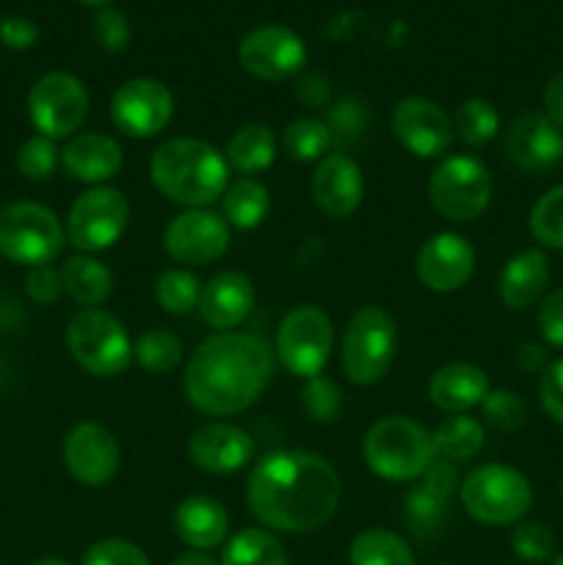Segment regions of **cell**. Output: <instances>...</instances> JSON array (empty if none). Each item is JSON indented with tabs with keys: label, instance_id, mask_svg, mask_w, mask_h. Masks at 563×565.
<instances>
[{
	"label": "cell",
	"instance_id": "cell-1",
	"mask_svg": "<svg viewBox=\"0 0 563 565\" xmlns=\"http://www.w3.org/2000/svg\"><path fill=\"white\" fill-rule=\"evenodd\" d=\"M340 475L318 452L276 450L254 463L246 502L265 530L312 533L340 505Z\"/></svg>",
	"mask_w": 563,
	"mask_h": 565
},
{
	"label": "cell",
	"instance_id": "cell-2",
	"mask_svg": "<svg viewBox=\"0 0 563 565\" xmlns=\"http://www.w3.org/2000/svg\"><path fill=\"white\" fill-rule=\"evenodd\" d=\"M274 379V348L248 331H219L188 359V403L208 417H235L263 397Z\"/></svg>",
	"mask_w": 563,
	"mask_h": 565
},
{
	"label": "cell",
	"instance_id": "cell-3",
	"mask_svg": "<svg viewBox=\"0 0 563 565\" xmlns=\"http://www.w3.org/2000/svg\"><path fill=\"white\" fill-rule=\"evenodd\" d=\"M149 180L169 202L188 210L210 207L230 185V163L202 138H171L152 152Z\"/></svg>",
	"mask_w": 563,
	"mask_h": 565
},
{
	"label": "cell",
	"instance_id": "cell-4",
	"mask_svg": "<svg viewBox=\"0 0 563 565\" xmlns=\"http://www.w3.org/2000/svg\"><path fill=\"white\" fill-rule=\"evenodd\" d=\"M362 458L373 475L390 483H412L434 463V436L408 417H381L364 434Z\"/></svg>",
	"mask_w": 563,
	"mask_h": 565
},
{
	"label": "cell",
	"instance_id": "cell-5",
	"mask_svg": "<svg viewBox=\"0 0 563 565\" xmlns=\"http://www.w3.org/2000/svg\"><path fill=\"white\" fill-rule=\"evenodd\" d=\"M66 348L81 370L97 379L127 373L132 362V342L127 329L108 309H77L66 323Z\"/></svg>",
	"mask_w": 563,
	"mask_h": 565
},
{
	"label": "cell",
	"instance_id": "cell-6",
	"mask_svg": "<svg viewBox=\"0 0 563 565\" xmlns=\"http://www.w3.org/2000/svg\"><path fill=\"white\" fill-rule=\"evenodd\" d=\"M461 505L486 527L519 524L533 505V486L519 469L506 463H484L461 483Z\"/></svg>",
	"mask_w": 563,
	"mask_h": 565
},
{
	"label": "cell",
	"instance_id": "cell-7",
	"mask_svg": "<svg viewBox=\"0 0 563 565\" xmlns=\"http://www.w3.org/2000/svg\"><path fill=\"white\" fill-rule=\"evenodd\" d=\"M397 329L381 307H362L346 326L340 345L342 373L357 386H373L395 362Z\"/></svg>",
	"mask_w": 563,
	"mask_h": 565
},
{
	"label": "cell",
	"instance_id": "cell-8",
	"mask_svg": "<svg viewBox=\"0 0 563 565\" xmlns=\"http://www.w3.org/2000/svg\"><path fill=\"white\" fill-rule=\"evenodd\" d=\"M66 230L59 215L36 202H14L0 210V254L17 265H50L61 254Z\"/></svg>",
	"mask_w": 563,
	"mask_h": 565
},
{
	"label": "cell",
	"instance_id": "cell-9",
	"mask_svg": "<svg viewBox=\"0 0 563 565\" xmlns=\"http://www.w3.org/2000/svg\"><path fill=\"white\" fill-rule=\"evenodd\" d=\"M431 207L453 224L480 218L491 202L489 169L472 154H453L434 169L428 180Z\"/></svg>",
	"mask_w": 563,
	"mask_h": 565
},
{
	"label": "cell",
	"instance_id": "cell-10",
	"mask_svg": "<svg viewBox=\"0 0 563 565\" xmlns=\"http://www.w3.org/2000/svg\"><path fill=\"white\" fill-rule=\"evenodd\" d=\"M331 342L334 329L329 315L312 303H298L276 329L274 353L287 373L307 381L323 373L331 356Z\"/></svg>",
	"mask_w": 563,
	"mask_h": 565
},
{
	"label": "cell",
	"instance_id": "cell-11",
	"mask_svg": "<svg viewBox=\"0 0 563 565\" xmlns=\"http://www.w3.org/2000/svg\"><path fill=\"white\" fill-rule=\"evenodd\" d=\"M130 226V202L119 188L97 185L81 193L66 215V241L83 254L108 252Z\"/></svg>",
	"mask_w": 563,
	"mask_h": 565
},
{
	"label": "cell",
	"instance_id": "cell-12",
	"mask_svg": "<svg viewBox=\"0 0 563 565\" xmlns=\"http://www.w3.org/2000/svg\"><path fill=\"white\" fill-rule=\"evenodd\" d=\"M28 116L39 136L72 138L88 116V92L70 72H47L28 94Z\"/></svg>",
	"mask_w": 563,
	"mask_h": 565
},
{
	"label": "cell",
	"instance_id": "cell-13",
	"mask_svg": "<svg viewBox=\"0 0 563 565\" xmlns=\"http://www.w3.org/2000/svg\"><path fill=\"white\" fill-rule=\"evenodd\" d=\"M232 226L215 210L199 207L174 215L163 230V252L185 268H202L224 257Z\"/></svg>",
	"mask_w": 563,
	"mask_h": 565
},
{
	"label": "cell",
	"instance_id": "cell-14",
	"mask_svg": "<svg viewBox=\"0 0 563 565\" xmlns=\"http://www.w3.org/2000/svg\"><path fill=\"white\" fill-rule=\"evenodd\" d=\"M110 119L127 138H152L174 119V94L155 77H132L116 88Z\"/></svg>",
	"mask_w": 563,
	"mask_h": 565
},
{
	"label": "cell",
	"instance_id": "cell-15",
	"mask_svg": "<svg viewBox=\"0 0 563 565\" xmlns=\"http://www.w3.org/2000/svg\"><path fill=\"white\" fill-rule=\"evenodd\" d=\"M237 61L257 81H287L307 64V47L301 36L285 25H259L243 36Z\"/></svg>",
	"mask_w": 563,
	"mask_h": 565
},
{
	"label": "cell",
	"instance_id": "cell-16",
	"mask_svg": "<svg viewBox=\"0 0 563 565\" xmlns=\"http://www.w3.org/2000/svg\"><path fill=\"white\" fill-rule=\"evenodd\" d=\"M64 467L72 478L88 489H103L116 478L121 450L116 436L99 423H81L64 439Z\"/></svg>",
	"mask_w": 563,
	"mask_h": 565
},
{
	"label": "cell",
	"instance_id": "cell-17",
	"mask_svg": "<svg viewBox=\"0 0 563 565\" xmlns=\"http://www.w3.org/2000/svg\"><path fill=\"white\" fill-rule=\"evenodd\" d=\"M392 132L406 152L414 158H442L453 147V119L442 105L425 97H406L392 110Z\"/></svg>",
	"mask_w": 563,
	"mask_h": 565
},
{
	"label": "cell",
	"instance_id": "cell-18",
	"mask_svg": "<svg viewBox=\"0 0 563 565\" xmlns=\"http://www.w3.org/2000/svg\"><path fill=\"white\" fill-rule=\"evenodd\" d=\"M417 279L431 292H456L472 279L475 248L458 232H439L428 237L417 254Z\"/></svg>",
	"mask_w": 563,
	"mask_h": 565
},
{
	"label": "cell",
	"instance_id": "cell-19",
	"mask_svg": "<svg viewBox=\"0 0 563 565\" xmlns=\"http://www.w3.org/2000/svg\"><path fill=\"white\" fill-rule=\"evenodd\" d=\"M506 152L517 169L541 177L563 160V132L544 114H519L506 130Z\"/></svg>",
	"mask_w": 563,
	"mask_h": 565
},
{
	"label": "cell",
	"instance_id": "cell-20",
	"mask_svg": "<svg viewBox=\"0 0 563 565\" xmlns=\"http://www.w3.org/2000/svg\"><path fill=\"white\" fill-rule=\"evenodd\" d=\"M254 439L232 423H210L188 441V458L193 467L210 475H232L248 467L254 458Z\"/></svg>",
	"mask_w": 563,
	"mask_h": 565
},
{
	"label": "cell",
	"instance_id": "cell-21",
	"mask_svg": "<svg viewBox=\"0 0 563 565\" xmlns=\"http://www.w3.org/2000/svg\"><path fill=\"white\" fill-rule=\"evenodd\" d=\"M312 196L329 218H348L357 213L364 196V180L357 160L346 152H329L318 160L312 174Z\"/></svg>",
	"mask_w": 563,
	"mask_h": 565
},
{
	"label": "cell",
	"instance_id": "cell-22",
	"mask_svg": "<svg viewBox=\"0 0 563 565\" xmlns=\"http://www.w3.org/2000/svg\"><path fill=\"white\" fill-rule=\"evenodd\" d=\"M125 154L116 138L105 132H75L61 149V166L66 174L86 185H105L119 174Z\"/></svg>",
	"mask_w": 563,
	"mask_h": 565
},
{
	"label": "cell",
	"instance_id": "cell-23",
	"mask_svg": "<svg viewBox=\"0 0 563 565\" xmlns=\"http://www.w3.org/2000/svg\"><path fill=\"white\" fill-rule=\"evenodd\" d=\"M254 298H257V292H254L252 279L246 274L221 270L208 285H202L199 312H202L204 323L213 326V329L235 331V326H241L252 315Z\"/></svg>",
	"mask_w": 563,
	"mask_h": 565
},
{
	"label": "cell",
	"instance_id": "cell-24",
	"mask_svg": "<svg viewBox=\"0 0 563 565\" xmlns=\"http://www.w3.org/2000/svg\"><path fill=\"white\" fill-rule=\"evenodd\" d=\"M171 527L188 550L208 552L224 544L230 535V513L213 497L193 494L174 508Z\"/></svg>",
	"mask_w": 563,
	"mask_h": 565
},
{
	"label": "cell",
	"instance_id": "cell-25",
	"mask_svg": "<svg viewBox=\"0 0 563 565\" xmlns=\"http://www.w3.org/2000/svg\"><path fill=\"white\" fill-rule=\"evenodd\" d=\"M489 395V375L486 370L469 362L442 364L428 381V401L445 414H467L480 406Z\"/></svg>",
	"mask_w": 563,
	"mask_h": 565
},
{
	"label": "cell",
	"instance_id": "cell-26",
	"mask_svg": "<svg viewBox=\"0 0 563 565\" xmlns=\"http://www.w3.org/2000/svg\"><path fill=\"white\" fill-rule=\"evenodd\" d=\"M546 285H550V259L539 248H524V252L513 254L500 270V281H497V296L508 309L519 312V309L533 307L535 301L544 298Z\"/></svg>",
	"mask_w": 563,
	"mask_h": 565
},
{
	"label": "cell",
	"instance_id": "cell-27",
	"mask_svg": "<svg viewBox=\"0 0 563 565\" xmlns=\"http://www.w3.org/2000/svg\"><path fill=\"white\" fill-rule=\"evenodd\" d=\"M61 287L81 309L99 307L114 292V274L92 254H77L61 265Z\"/></svg>",
	"mask_w": 563,
	"mask_h": 565
},
{
	"label": "cell",
	"instance_id": "cell-28",
	"mask_svg": "<svg viewBox=\"0 0 563 565\" xmlns=\"http://www.w3.org/2000/svg\"><path fill=\"white\" fill-rule=\"evenodd\" d=\"M224 158L230 169L241 171V174H259L276 158L274 130L268 125H259V121H248L230 138Z\"/></svg>",
	"mask_w": 563,
	"mask_h": 565
},
{
	"label": "cell",
	"instance_id": "cell-29",
	"mask_svg": "<svg viewBox=\"0 0 563 565\" xmlns=\"http://www.w3.org/2000/svg\"><path fill=\"white\" fill-rule=\"evenodd\" d=\"M224 204V218L226 224L235 226V230H254V226L263 224L270 213V193L254 177H241V180L230 182L221 196Z\"/></svg>",
	"mask_w": 563,
	"mask_h": 565
},
{
	"label": "cell",
	"instance_id": "cell-30",
	"mask_svg": "<svg viewBox=\"0 0 563 565\" xmlns=\"http://www.w3.org/2000/svg\"><path fill=\"white\" fill-rule=\"evenodd\" d=\"M436 456L445 461H469L478 456L486 445V430L480 419L469 417V414H450L436 425L434 434Z\"/></svg>",
	"mask_w": 563,
	"mask_h": 565
},
{
	"label": "cell",
	"instance_id": "cell-31",
	"mask_svg": "<svg viewBox=\"0 0 563 565\" xmlns=\"http://www.w3.org/2000/svg\"><path fill=\"white\" fill-rule=\"evenodd\" d=\"M221 565H287V550L270 530L246 527L226 541Z\"/></svg>",
	"mask_w": 563,
	"mask_h": 565
},
{
	"label": "cell",
	"instance_id": "cell-32",
	"mask_svg": "<svg viewBox=\"0 0 563 565\" xmlns=\"http://www.w3.org/2000/svg\"><path fill=\"white\" fill-rule=\"evenodd\" d=\"M351 565H414L412 546L392 530L370 527L353 539L348 550Z\"/></svg>",
	"mask_w": 563,
	"mask_h": 565
},
{
	"label": "cell",
	"instance_id": "cell-33",
	"mask_svg": "<svg viewBox=\"0 0 563 565\" xmlns=\"http://www.w3.org/2000/svg\"><path fill=\"white\" fill-rule=\"evenodd\" d=\"M282 149H285L287 158L298 160V163L323 160L331 149V132L323 119L304 116V119L287 125L285 136H282Z\"/></svg>",
	"mask_w": 563,
	"mask_h": 565
},
{
	"label": "cell",
	"instance_id": "cell-34",
	"mask_svg": "<svg viewBox=\"0 0 563 565\" xmlns=\"http://www.w3.org/2000/svg\"><path fill=\"white\" fill-rule=\"evenodd\" d=\"M132 359L147 373L166 375L182 362V342L180 337L166 329H149L132 342Z\"/></svg>",
	"mask_w": 563,
	"mask_h": 565
},
{
	"label": "cell",
	"instance_id": "cell-35",
	"mask_svg": "<svg viewBox=\"0 0 563 565\" xmlns=\"http://www.w3.org/2000/svg\"><path fill=\"white\" fill-rule=\"evenodd\" d=\"M453 130L467 147H484L500 132V114L489 99L469 97L453 116Z\"/></svg>",
	"mask_w": 563,
	"mask_h": 565
},
{
	"label": "cell",
	"instance_id": "cell-36",
	"mask_svg": "<svg viewBox=\"0 0 563 565\" xmlns=\"http://www.w3.org/2000/svg\"><path fill=\"white\" fill-rule=\"evenodd\" d=\"M199 296H202V281L185 268L163 270L155 281V298L169 315H191L193 309H199Z\"/></svg>",
	"mask_w": 563,
	"mask_h": 565
},
{
	"label": "cell",
	"instance_id": "cell-37",
	"mask_svg": "<svg viewBox=\"0 0 563 565\" xmlns=\"http://www.w3.org/2000/svg\"><path fill=\"white\" fill-rule=\"evenodd\" d=\"M447 513V500L431 494L423 486L412 489L403 502V522L419 539H431V535L439 533V527L445 524Z\"/></svg>",
	"mask_w": 563,
	"mask_h": 565
},
{
	"label": "cell",
	"instance_id": "cell-38",
	"mask_svg": "<svg viewBox=\"0 0 563 565\" xmlns=\"http://www.w3.org/2000/svg\"><path fill=\"white\" fill-rule=\"evenodd\" d=\"M530 235L546 248H563V185L550 188L530 210Z\"/></svg>",
	"mask_w": 563,
	"mask_h": 565
},
{
	"label": "cell",
	"instance_id": "cell-39",
	"mask_svg": "<svg viewBox=\"0 0 563 565\" xmlns=\"http://www.w3.org/2000/svg\"><path fill=\"white\" fill-rule=\"evenodd\" d=\"M323 121L331 132V147L337 152H342V149L351 147V143H357L364 136V127H368V105L357 97H346L329 110V116Z\"/></svg>",
	"mask_w": 563,
	"mask_h": 565
},
{
	"label": "cell",
	"instance_id": "cell-40",
	"mask_svg": "<svg viewBox=\"0 0 563 565\" xmlns=\"http://www.w3.org/2000/svg\"><path fill=\"white\" fill-rule=\"evenodd\" d=\"M480 408H484V423L500 434H513L528 423V403L513 390H489Z\"/></svg>",
	"mask_w": 563,
	"mask_h": 565
},
{
	"label": "cell",
	"instance_id": "cell-41",
	"mask_svg": "<svg viewBox=\"0 0 563 565\" xmlns=\"http://www.w3.org/2000/svg\"><path fill=\"white\" fill-rule=\"evenodd\" d=\"M301 408L312 423H334L342 412V390L326 375L307 379L301 390Z\"/></svg>",
	"mask_w": 563,
	"mask_h": 565
},
{
	"label": "cell",
	"instance_id": "cell-42",
	"mask_svg": "<svg viewBox=\"0 0 563 565\" xmlns=\"http://www.w3.org/2000/svg\"><path fill=\"white\" fill-rule=\"evenodd\" d=\"M61 152L55 147L53 138L47 136H31L28 141H22L20 152H17V169L25 180L31 182H47L53 177L55 166H59Z\"/></svg>",
	"mask_w": 563,
	"mask_h": 565
},
{
	"label": "cell",
	"instance_id": "cell-43",
	"mask_svg": "<svg viewBox=\"0 0 563 565\" xmlns=\"http://www.w3.org/2000/svg\"><path fill=\"white\" fill-rule=\"evenodd\" d=\"M513 555L524 563H544L555 555V535L541 522H519L511 533Z\"/></svg>",
	"mask_w": 563,
	"mask_h": 565
},
{
	"label": "cell",
	"instance_id": "cell-44",
	"mask_svg": "<svg viewBox=\"0 0 563 565\" xmlns=\"http://www.w3.org/2000/svg\"><path fill=\"white\" fill-rule=\"evenodd\" d=\"M92 33L97 47L105 50V53H121V50L130 44L132 36L130 20H127L119 9H108V6H103V9L94 14Z\"/></svg>",
	"mask_w": 563,
	"mask_h": 565
},
{
	"label": "cell",
	"instance_id": "cell-45",
	"mask_svg": "<svg viewBox=\"0 0 563 565\" xmlns=\"http://www.w3.org/2000/svg\"><path fill=\"white\" fill-rule=\"evenodd\" d=\"M81 565H152L144 550L125 539H105L97 541L86 550Z\"/></svg>",
	"mask_w": 563,
	"mask_h": 565
},
{
	"label": "cell",
	"instance_id": "cell-46",
	"mask_svg": "<svg viewBox=\"0 0 563 565\" xmlns=\"http://www.w3.org/2000/svg\"><path fill=\"white\" fill-rule=\"evenodd\" d=\"M539 331L546 345L563 348V287L550 290L539 303Z\"/></svg>",
	"mask_w": 563,
	"mask_h": 565
},
{
	"label": "cell",
	"instance_id": "cell-47",
	"mask_svg": "<svg viewBox=\"0 0 563 565\" xmlns=\"http://www.w3.org/2000/svg\"><path fill=\"white\" fill-rule=\"evenodd\" d=\"M25 292L31 296L33 303H42V307H50L61 298L64 287H61V274L53 268V265H36L31 268L25 279Z\"/></svg>",
	"mask_w": 563,
	"mask_h": 565
},
{
	"label": "cell",
	"instance_id": "cell-48",
	"mask_svg": "<svg viewBox=\"0 0 563 565\" xmlns=\"http://www.w3.org/2000/svg\"><path fill=\"white\" fill-rule=\"evenodd\" d=\"M539 395H541V406H544V412L550 414L555 423L563 425V359L552 362L550 367L541 373Z\"/></svg>",
	"mask_w": 563,
	"mask_h": 565
},
{
	"label": "cell",
	"instance_id": "cell-49",
	"mask_svg": "<svg viewBox=\"0 0 563 565\" xmlns=\"http://www.w3.org/2000/svg\"><path fill=\"white\" fill-rule=\"evenodd\" d=\"M423 489L431 491V494L442 497V500H450L453 489H456V472H453V463L445 461V458L436 456L434 463H431L428 469H425L423 478Z\"/></svg>",
	"mask_w": 563,
	"mask_h": 565
},
{
	"label": "cell",
	"instance_id": "cell-50",
	"mask_svg": "<svg viewBox=\"0 0 563 565\" xmlns=\"http://www.w3.org/2000/svg\"><path fill=\"white\" fill-rule=\"evenodd\" d=\"M39 39V28L25 17H9L0 22V42L11 50H28Z\"/></svg>",
	"mask_w": 563,
	"mask_h": 565
},
{
	"label": "cell",
	"instance_id": "cell-51",
	"mask_svg": "<svg viewBox=\"0 0 563 565\" xmlns=\"http://www.w3.org/2000/svg\"><path fill=\"white\" fill-rule=\"evenodd\" d=\"M296 97L307 108H323V105H329V81L320 72H307V75L298 77Z\"/></svg>",
	"mask_w": 563,
	"mask_h": 565
},
{
	"label": "cell",
	"instance_id": "cell-52",
	"mask_svg": "<svg viewBox=\"0 0 563 565\" xmlns=\"http://www.w3.org/2000/svg\"><path fill=\"white\" fill-rule=\"evenodd\" d=\"M544 110H546V119L552 121V125H557L563 130V70L555 72V75L550 77V83H546L544 88Z\"/></svg>",
	"mask_w": 563,
	"mask_h": 565
},
{
	"label": "cell",
	"instance_id": "cell-53",
	"mask_svg": "<svg viewBox=\"0 0 563 565\" xmlns=\"http://www.w3.org/2000/svg\"><path fill=\"white\" fill-rule=\"evenodd\" d=\"M517 362H519V367L524 370V373H544V370L552 364L546 348L544 345H533V342H528V345L519 348Z\"/></svg>",
	"mask_w": 563,
	"mask_h": 565
},
{
	"label": "cell",
	"instance_id": "cell-54",
	"mask_svg": "<svg viewBox=\"0 0 563 565\" xmlns=\"http://www.w3.org/2000/svg\"><path fill=\"white\" fill-rule=\"evenodd\" d=\"M169 565H221V563H215L208 552L188 550V552H182V555H177Z\"/></svg>",
	"mask_w": 563,
	"mask_h": 565
},
{
	"label": "cell",
	"instance_id": "cell-55",
	"mask_svg": "<svg viewBox=\"0 0 563 565\" xmlns=\"http://www.w3.org/2000/svg\"><path fill=\"white\" fill-rule=\"evenodd\" d=\"M31 565H70V563H64L61 557H39V561H33Z\"/></svg>",
	"mask_w": 563,
	"mask_h": 565
},
{
	"label": "cell",
	"instance_id": "cell-56",
	"mask_svg": "<svg viewBox=\"0 0 563 565\" xmlns=\"http://www.w3.org/2000/svg\"><path fill=\"white\" fill-rule=\"evenodd\" d=\"M83 6H108L110 0H81Z\"/></svg>",
	"mask_w": 563,
	"mask_h": 565
},
{
	"label": "cell",
	"instance_id": "cell-57",
	"mask_svg": "<svg viewBox=\"0 0 563 565\" xmlns=\"http://www.w3.org/2000/svg\"><path fill=\"white\" fill-rule=\"evenodd\" d=\"M552 565H563V555H557L555 561H552Z\"/></svg>",
	"mask_w": 563,
	"mask_h": 565
}]
</instances>
